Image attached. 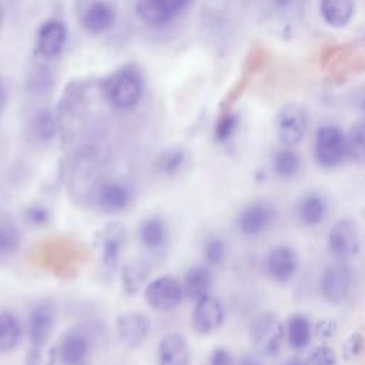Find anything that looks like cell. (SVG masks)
<instances>
[{
	"label": "cell",
	"mask_w": 365,
	"mask_h": 365,
	"mask_svg": "<svg viewBox=\"0 0 365 365\" xmlns=\"http://www.w3.org/2000/svg\"><path fill=\"white\" fill-rule=\"evenodd\" d=\"M251 339L259 354L277 355L285 341V327L277 314L262 312L252 321Z\"/></svg>",
	"instance_id": "obj_5"
},
{
	"label": "cell",
	"mask_w": 365,
	"mask_h": 365,
	"mask_svg": "<svg viewBox=\"0 0 365 365\" xmlns=\"http://www.w3.org/2000/svg\"><path fill=\"white\" fill-rule=\"evenodd\" d=\"M365 348V341H364V336L359 334V332H352L342 344V356L346 359V361H352V359H356L362 351Z\"/></svg>",
	"instance_id": "obj_35"
},
{
	"label": "cell",
	"mask_w": 365,
	"mask_h": 365,
	"mask_svg": "<svg viewBox=\"0 0 365 365\" xmlns=\"http://www.w3.org/2000/svg\"><path fill=\"white\" fill-rule=\"evenodd\" d=\"M131 188L125 182L117 180L101 182L93 198V202L106 214H120L131 205Z\"/></svg>",
	"instance_id": "obj_13"
},
{
	"label": "cell",
	"mask_w": 365,
	"mask_h": 365,
	"mask_svg": "<svg viewBox=\"0 0 365 365\" xmlns=\"http://www.w3.org/2000/svg\"><path fill=\"white\" fill-rule=\"evenodd\" d=\"M315 163L325 170L336 168L346 158V140L342 128L334 124L319 127L314 138Z\"/></svg>",
	"instance_id": "obj_3"
},
{
	"label": "cell",
	"mask_w": 365,
	"mask_h": 365,
	"mask_svg": "<svg viewBox=\"0 0 365 365\" xmlns=\"http://www.w3.org/2000/svg\"><path fill=\"white\" fill-rule=\"evenodd\" d=\"M54 361H57L56 348L48 349L46 346H30L27 356H26V365H53Z\"/></svg>",
	"instance_id": "obj_32"
},
{
	"label": "cell",
	"mask_w": 365,
	"mask_h": 365,
	"mask_svg": "<svg viewBox=\"0 0 365 365\" xmlns=\"http://www.w3.org/2000/svg\"><path fill=\"white\" fill-rule=\"evenodd\" d=\"M158 365H190L191 349L184 335L178 332L165 334L157 346Z\"/></svg>",
	"instance_id": "obj_17"
},
{
	"label": "cell",
	"mask_w": 365,
	"mask_h": 365,
	"mask_svg": "<svg viewBox=\"0 0 365 365\" xmlns=\"http://www.w3.org/2000/svg\"><path fill=\"white\" fill-rule=\"evenodd\" d=\"M214 277L207 265H192L188 268L182 278V291L184 297L190 301H198L200 298L211 294Z\"/></svg>",
	"instance_id": "obj_21"
},
{
	"label": "cell",
	"mask_w": 365,
	"mask_h": 365,
	"mask_svg": "<svg viewBox=\"0 0 365 365\" xmlns=\"http://www.w3.org/2000/svg\"><path fill=\"white\" fill-rule=\"evenodd\" d=\"M1 23H3V11L0 9V27H1Z\"/></svg>",
	"instance_id": "obj_45"
},
{
	"label": "cell",
	"mask_w": 365,
	"mask_h": 365,
	"mask_svg": "<svg viewBox=\"0 0 365 365\" xmlns=\"http://www.w3.org/2000/svg\"><path fill=\"white\" fill-rule=\"evenodd\" d=\"M194 0H137L138 19L151 27H163L181 14Z\"/></svg>",
	"instance_id": "obj_10"
},
{
	"label": "cell",
	"mask_w": 365,
	"mask_h": 365,
	"mask_svg": "<svg viewBox=\"0 0 365 365\" xmlns=\"http://www.w3.org/2000/svg\"><path fill=\"white\" fill-rule=\"evenodd\" d=\"M319 13L328 26L342 29L352 20L355 3L354 0H321Z\"/></svg>",
	"instance_id": "obj_23"
},
{
	"label": "cell",
	"mask_w": 365,
	"mask_h": 365,
	"mask_svg": "<svg viewBox=\"0 0 365 365\" xmlns=\"http://www.w3.org/2000/svg\"><path fill=\"white\" fill-rule=\"evenodd\" d=\"M235 365H262L261 361L254 355H244Z\"/></svg>",
	"instance_id": "obj_40"
},
{
	"label": "cell",
	"mask_w": 365,
	"mask_h": 365,
	"mask_svg": "<svg viewBox=\"0 0 365 365\" xmlns=\"http://www.w3.org/2000/svg\"><path fill=\"white\" fill-rule=\"evenodd\" d=\"M125 240V228L120 222H110L96 232L100 272L104 279H111L118 272Z\"/></svg>",
	"instance_id": "obj_1"
},
{
	"label": "cell",
	"mask_w": 365,
	"mask_h": 365,
	"mask_svg": "<svg viewBox=\"0 0 365 365\" xmlns=\"http://www.w3.org/2000/svg\"><path fill=\"white\" fill-rule=\"evenodd\" d=\"M56 324V308L51 302H38L29 314L27 335L30 346H46Z\"/></svg>",
	"instance_id": "obj_15"
},
{
	"label": "cell",
	"mask_w": 365,
	"mask_h": 365,
	"mask_svg": "<svg viewBox=\"0 0 365 365\" xmlns=\"http://www.w3.org/2000/svg\"><path fill=\"white\" fill-rule=\"evenodd\" d=\"M202 254H204V258H205L208 267H218V265L224 264V261L227 259L228 248H227L225 241L221 237L214 235V237H210L204 242Z\"/></svg>",
	"instance_id": "obj_29"
},
{
	"label": "cell",
	"mask_w": 365,
	"mask_h": 365,
	"mask_svg": "<svg viewBox=\"0 0 365 365\" xmlns=\"http://www.w3.org/2000/svg\"><path fill=\"white\" fill-rule=\"evenodd\" d=\"M327 244L329 252L338 261L355 258L361 250V235L356 222L348 217L336 220L328 231Z\"/></svg>",
	"instance_id": "obj_7"
},
{
	"label": "cell",
	"mask_w": 365,
	"mask_h": 365,
	"mask_svg": "<svg viewBox=\"0 0 365 365\" xmlns=\"http://www.w3.org/2000/svg\"><path fill=\"white\" fill-rule=\"evenodd\" d=\"M299 257L297 251L287 245L279 244L269 250L265 258V271L268 277L278 284L289 282L298 272Z\"/></svg>",
	"instance_id": "obj_12"
},
{
	"label": "cell",
	"mask_w": 365,
	"mask_h": 365,
	"mask_svg": "<svg viewBox=\"0 0 365 365\" xmlns=\"http://www.w3.org/2000/svg\"><path fill=\"white\" fill-rule=\"evenodd\" d=\"M21 335V327L17 317L10 311H0V354L11 352Z\"/></svg>",
	"instance_id": "obj_27"
},
{
	"label": "cell",
	"mask_w": 365,
	"mask_h": 365,
	"mask_svg": "<svg viewBox=\"0 0 365 365\" xmlns=\"http://www.w3.org/2000/svg\"><path fill=\"white\" fill-rule=\"evenodd\" d=\"M90 352V341L81 331L71 329L66 332L56 346L57 361L61 365H80L86 362Z\"/></svg>",
	"instance_id": "obj_16"
},
{
	"label": "cell",
	"mask_w": 365,
	"mask_h": 365,
	"mask_svg": "<svg viewBox=\"0 0 365 365\" xmlns=\"http://www.w3.org/2000/svg\"><path fill=\"white\" fill-rule=\"evenodd\" d=\"M115 332L124 346L135 349L148 336L150 319L140 311L123 312L115 319Z\"/></svg>",
	"instance_id": "obj_14"
},
{
	"label": "cell",
	"mask_w": 365,
	"mask_h": 365,
	"mask_svg": "<svg viewBox=\"0 0 365 365\" xmlns=\"http://www.w3.org/2000/svg\"><path fill=\"white\" fill-rule=\"evenodd\" d=\"M277 214V208L272 202L265 200L252 201L240 211L237 228L244 237H258L267 232L275 224Z\"/></svg>",
	"instance_id": "obj_8"
},
{
	"label": "cell",
	"mask_w": 365,
	"mask_h": 365,
	"mask_svg": "<svg viewBox=\"0 0 365 365\" xmlns=\"http://www.w3.org/2000/svg\"><path fill=\"white\" fill-rule=\"evenodd\" d=\"M346 158L352 163L365 165V117L356 120L345 134Z\"/></svg>",
	"instance_id": "obj_26"
},
{
	"label": "cell",
	"mask_w": 365,
	"mask_h": 365,
	"mask_svg": "<svg viewBox=\"0 0 365 365\" xmlns=\"http://www.w3.org/2000/svg\"><path fill=\"white\" fill-rule=\"evenodd\" d=\"M354 281V271L346 261H336L324 268L319 277V292L329 305H341L349 298Z\"/></svg>",
	"instance_id": "obj_4"
},
{
	"label": "cell",
	"mask_w": 365,
	"mask_h": 365,
	"mask_svg": "<svg viewBox=\"0 0 365 365\" xmlns=\"http://www.w3.org/2000/svg\"><path fill=\"white\" fill-rule=\"evenodd\" d=\"M138 240L150 251L161 250L168 240L167 222L158 215L147 217L138 227Z\"/></svg>",
	"instance_id": "obj_22"
},
{
	"label": "cell",
	"mask_w": 365,
	"mask_h": 365,
	"mask_svg": "<svg viewBox=\"0 0 365 365\" xmlns=\"http://www.w3.org/2000/svg\"><path fill=\"white\" fill-rule=\"evenodd\" d=\"M295 214L298 221L305 227H317L327 218L328 214V202L327 198L317 191H311L304 194L297 205Z\"/></svg>",
	"instance_id": "obj_20"
},
{
	"label": "cell",
	"mask_w": 365,
	"mask_h": 365,
	"mask_svg": "<svg viewBox=\"0 0 365 365\" xmlns=\"http://www.w3.org/2000/svg\"><path fill=\"white\" fill-rule=\"evenodd\" d=\"M23 218L31 227H44L50 221V211L43 204H31L24 210Z\"/></svg>",
	"instance_id": "obj_34"
},
{
	"label": "cell",
	"mask_w": 365,
	"mask_h": 365,
	"mask_svg": "<svg viewBox=\"0 0 365 365\" xmlns=\"http://www.w3.org/2000/svg\"><path fill=\"white\" fill-rule=\"evenodd\" d=\"M67 29L60 20L51 19L44 21L37 33V50L47 58L57 57L66 44Z\"/></svg>",
	"instance_id": "obj_18"
},
{
	"label": "cell",
	"mask_w": 365,
	"mask_h": 365,
	"mask_svg": "<svg viewBox=\"0 0 365 365\" xmlns=\"http://www.w3.org/2000/svg\"><path fill=\"white\" fill-rule=\"evenodd\" d=\"M20 242L19 231L9 222H0V255L11 254Z\"/></svg>",
	"instance_id": "obj_31"
},
{
	"label": "cell",
	"mask_w": 365,
	"mask_h": 365,
	"mask_svg": "<svg viewBox=\"0 0 365 365\" xmlns=\"http://www.w3.org/2000/svg\"><path fill=\"white\" fill-rule=\"evenodd\" d=\"M336 361L335 351L327 345H322L309 354L305 365H336Z\"/></svg>",
	"instance_id": "obj_36"
},
{
	"label": "cell",
	"mask_w": 365,
	"mask_h": 365,
	"mask_svg": "<svg viewBox=\"0 0 365 365\" xmlns=\"http://www.w3.org/2000/svg\"><path fill=\"white\" fill-rule=\"evenodd\" d=\"M285 365H305V362H302V361H298V359H292V361L287 362Z\"/></svg>",
	"instance_id": "obj_44"
},
{
	"label": "cell",
	"mask_w": 365,
	"mask_h": 365,
	"mask_svg": "<svg viewBox=\"0 0 365 365\" xmlns=\"http://www.w3.org/2000/svg\"><path fill=\"white\" fill-rule=\"evenodd\" d=\"M184 161H185L184 151L170 150L160 157V160L157 163V168L164 175H174L181 170Z\"/></svg>",
	"instance_id": "obj_30"
},
{
	"label": "cell",
	"mask_w": 365,
	"mask_h": 365,
	"mask_svg": "<svg viewBox=\"0 0 365 365\" xmlns=\"http://www.w3.org/2000/svg\"><path fill=\"white\" fill-rule=\"evenodd\" d=\"M107 101L118 110H130L138 104L143 96V81L134 68H120L106 81Z\"/></svg>",
	"instance_id": "obj_2"
},
{
	"label": "cell",
	"mask_w": 365,
	"mask_h": 365,
	"mask_svg": "<svg viewBox=\"0 0 365 365\" xmlns=\"http://www.w3.org/2000/svg\"><path fill=\"white\" fill-rule=\"evenodd\" d=\"M314 334L311 321L307 315L297 312L292 314L285 324V338L291 348L301 351L308 346L311 336Z\"/></svg>",
	"instance_id": "obj_24"
},
{
	"label": "cell",
	"mask_w": 365,
	"mask_h": 365,
	"mask_svg": "<svg viewBox=\"0 0 365 365\" xmlns=\"http://www.w3.org/2000/svg\"><path fill=\"white\" fill-rule=\"evenodd\" d=\"M225 319V309L222 302L208 294L194 302L191 314V325L198 335H210L218 331Z\"/></svg>",
	"instance_id": "obj_11"
},
{
	"label": "cell",
	"mask_w": 365,
	"mask_h": 365,
	"mask_svg": "<svg viewBox=\"0 0 365 365\" xmlns=\"http://www.w3.org/2000/svg\"><path fill=\"white\" fill-rule=\"evenodd\" d=\"M302 161L299 154L292 147H282L272 160V170L279 178H292L298 175Z\"/></svg>",
	"instance_id": "obj_28"
},
{
	"label": "cell",
	"mask_w": 365,
	"mask_h": 365,
	"mask_svg": "<svg viewBox=\"0 0 365 365\" xmlns=\"http://www.w3.org/2000/svg\"><path fill=\"white\" fill-rule=\"evenodd\" d=\"M80 365H88V364H87V362H84V364H80Z\"/></svg>",
	"instance_id": "obj_46"
},
{
	"label": "cell",
	"mask_w": 365,
	"mask_h": 365,
	"mask_svg": "<svg viewBox=\"0 0 365 365\" xmlns=\"http://www.w3.org/2000/svg\"><path fill=\"white\" fill-rule=\"evenodd\" d=\"M238 123H240L238 115L234 113H227L225 115H222L215 127V138L221 143L228 141L235 134L238 128Z\"/></svg>",
	"instance_id": "obj_33"
},
{
	"label": "cell",
	"mask_w": 365,
	"mask_h": 365,
	"mask_svg": "<svg viewBox=\"0 0 365 365\" xmlns=\"http://www.w3.org/2000/svg\"><path fill=\"white\" fill-rule=\"evenodd\" d=\"M295 0H275V4L278 6V7H281V9H284V7H288L289 4H292Z\"/></svg>",
	"instance_id": "obj_41"
},
{
	"label": "cell",
	"mask_w": 365,
	"mask_h": 365,
	"mask_svg": "<svg viewBox=\"0 0 365 365\" xmlns=\"http://www.w3.org/2000/svg\"><path fill=\"white\" fill-rule=\"evenodd\" d=\"M334 324L329 322V321H324L321 324H318L317 327V334L321 336V338H329L334 335Z\"/></svg>",
	"instance_id": "obj_39"
},
{
	"label": "cell",
	"mask_w": 365,
	"mask_h": 365,
	"mask_svg": "<svg viewBox=\"0 0 365 365\" xmlns=\"http://www.w3.org/2000/svg\"><path fill=\"white\" fill-rule=\"evenodd\" d=\"M147 304L158 312L174 311L185 298L182 285L171 275H161L144 287Z\"/></svg>",
	"instance_id": "obj_9"
},
{
	"label": "cell",
	"mask_w": 365,
	"mask_h": 365,
	"mask_svg": "<svg viewBox=\"0 0 365 365\" xmlns=\"http://www.w3.org/2000/svg\"><path fill=\"white\" fill-rule=\"evenodd\" d=\"M33 131H34V135H36L38 140L47 141V140L53 138L54 131H56V125H54L53 118H51L47 113L40 114V115L34 120V123H33Z\"/></svg>",
	"instance_id": "obj_37"
},
{
	"label": "cell",
	"mask_w": 365,
	"mask_h": 365,
	"mask_svg": "<svg viewBox=\"0 0 365 365\" xmlns=\"http://www.w3.org/2000/svg\"><path fill=\"white\" fill-rule=\"evenodd\" d=\"M115 19V9L106 0H94L88 3L81 13V23L84 29L93 34L108 31L114 26Z\"/></svg>",
	"instance_id": "obj_19"
},
{
	"label": "cell",
	"mask_w": 365,
	"mask_h": 365,
	"mask_svg": "<svg viewBox=\"0 0 365 365\" xmlns=\"http://www.w3.org/2000/svg\"><path fill=\"white\" fill-rule=\"evenodd\" d=\"M274 128L282 147H295L302 141L308 128V115L305 108L295 103L282 106L275 115Z\"/></svg>",
	"instance_id": "obj_6"
},
{
	"label": "cell",
	"mask_w": 365,
	"mask_h": 365,
	"mask_svg": "<svg viewBox=\"0 0 365 365\" xmlns=\"http://www.w3.org/2000/svg\"><path fill=\"white\" fill-rule=\"evenodd\" d=\"M358 104H359V107H361V110L365 113V93L359 97V100H358Z\"/></svg>",
	"instance_id": "obj_43"
},
{
	"label": "cell",
	"mask_w": 365,
	"mask_h": 365,
	"mask_svg": "<svg viewBox=\"0 0 365 365\" xmlns=\"http://www.w3.org/2000/svg\"><path fill=\"white\" fill-rule=\"evenodd\" d=\"M4 101H6V98H4V90H3V86H1V83H0V114H1V111H3V108H4Z\"/></svg>",
	"instance_id": "obj_42"
},
{
	"label": "cell",
	"mask_w": 365,
	"mask_h": 365,
	"mask_svg": "<svg viewBox=\"0 0 365 365\" xmlns=\"http://www.w3.org/2000/svg\"><path fill=\"white\" fill-rule=\"evenodd\" d=\"M148 274H150V267L147 262L141 259L125 264L120 271L121 285L125 294L128 295L137 294L143 287V284L145 282Z\"/></svg>",
	"instance_id": "obj_25"
},
{
	"label": "cell",
	"mask_w": 365,
	"mask_h": 365,
	"mask_svg": "<svg viewBox=\"0 0 365 365\" xmlns=\"http://www.w3.org/2000/svg\"><path fill=\"white\" fill-rule=\"evenodd\" d=\"M210 365H235V359L230 349L218 346L211 352Z\"/></svg>",
	"instance_id": "obj_38"
}]
</instances>
